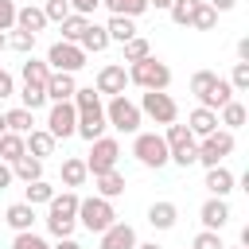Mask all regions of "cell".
Masks as SVG:
<instances>
[{
	"label": "cell",
	"mask_w": 249,
	"mask_h": 249,
	"mask_svg": "<svg viewBox=\"0 0 249 249\" xmlns=\"http://www.w3.org/2000/svg\"><path fill=\"white\" fill-rule=\"evenodd\" d=\"M128 82L132 86H140V89H156V93H167V86H171V70H167V62H160V58H140V62H132L128 66Z\"/></svg>",
	"instance_id": "2"
},
{
	"label": "cell",
	"mask_w": 249,
	"mask_h": 249,
	"mask_svg": "<svg viewBox=\"0 0 249 249\" xmlns=\"http://www.w3.org/2000/svg\"><path fill=\"white\" fill-rule=\"evenodd\" d=\"M23 191H27V198H23L27 206H39V202H51V198H54V187H51L47 179H35V183H27Z\"/></svg>",
	"instance_id": "35"
},
{
	"label": "cell",
	"mask_w": 249,
	"mask_h": 249,
	"mask_svg": "<svg viewBox=\"0 0 249 249\" xmlns=\"http://www.w3.org/2000/svg\"><path fill=\"white\" fill-rule=\"evenodd\" d=\"M8 47H12V51H23V54H27V51L35 47V35H27V31H16V35H8Z\"/></svg>",
	"instance_id": "45"
},
{
	"label": "cell",
	"mask_w": 249,
	"mask_h": 249,
	"mask_svg": "<svg viewBox=\"0 0 249 249\" xmlns=\"http://www.w3.org/2000/svg\"><path fill=\"white\" fill-rule=\"evenodd\" d=\"M230 101H233V89H230V82H226V78H214V82L198 93V105H202V109H210V113H218V109H222V105H230Z\"/></svg>",
	"instance_id": "14"
},
{
	"label": "cell",
	"mask_w": 249,
	"mask_h": 249,
	"mask_svg": "<svg viewBox=\"0 0 249 249\" xmlns=\"http://www.w3.org/2000/svg\"><path fill=\"white\" fill-rule=\"evenodd\" d=\"M230 89H233V93H245V89H249V62H233Z\"/></svg>",
	"instance_id": "40"
},
{
	"label": "cell",
	"mask_w": 249,
	"mask_h": 249,
	"mask_svg": "<svg viewBox=\"0 0 249 249\" xmlns=\"http://www.w3.org/2000/svg\"><path fill=\"white\" fill-rule=\"evenodd\" d=\"M195 8H198V0H171V8H167V12H171V23L187 27V23H191V12H195Z\"/></svg>",
	"instance_id": "37"
},
{
	"label": "cell",
	"mask_w": 249,
	"mask_h": 249,
	"mask_svg": "<svg viewBox=\"0 0 249 249\" xmlns=\"http://www.w3.org/2000/svg\"><path fill=\"white\" fill-rule=\"evenodd\" d=\"M187 132L191 136H210V132H218V113H210V109H191V117H187Z\"/></svg>",
	"instance_id": "20"
},
{
	"label": "cell",
	"mask_w": 249,
	"mask_h": 249,
	"mask_svg": "<svg viewBox=\"0 0 249 249\" xmlns=\"http://www.w3.org/2000/svg\"><path fill=\"white\" fill-rule=\"evenodd\" d=\"M4 47H8V35H4V31H0V51H4Z\"/></svg>",
	"instance_id": "55"
},
{
	"label": "cell",
	"mask_w": 249,
	"mask_h": 249,
	"mask_svg": "<svg viewBox=\"0 0 249 249\" xmlns=\"http://www.w3.org/2000/svg\"><path fill=\"white\" fill-rule=\"evenodd\" d=\"M12 179H23V183L43 179V160H35V156H19V160L12 163Z\"/></svg>",
	"instance_id": "27"
},
{
	"label": "cell",
	"mask_w": 249,
	"mask_h": 249,
	"mask_svg": "<svg viewBox=\"0 0 249 249\" xmlns=\"http://www.w3.org/2000/svg\"><path fill=\"white\" fill-rule=\"evenodd\" d=\"M86 160H62V183L66 187H82L86 183Z\"/></svg>",
	"instance_id": "34"
},
{
	"label": "cell",
	"mask_w": 249,
	"mask_h": 249,
	"mask_svg": "<svg viewBox=\"0 0 249 249\" xmlns=\"http://www.w3.org/2000/svg\"><path fill=\"white\" fill-rule=\"evenodd\" d=\"M113 16H128V19H136L140 12H148V0H101Z\"/></svg>",
	"instance_id": "33"
},
{
	"label": "cell",
	"mask_w": 249,
	"mask_h": 249,
	"mask_svg": "<svg viewBox=\"0 0 249 249\" xmlns=\"http://www.w3.org/2000/svg\"><path fill=\"white\" fill-rule=\"evenodd\" d=\"M195 152H198L195 163H202V167H218V163L233 152V132H226V128H222V132H210V136H202V144H198Z\"/></svg>",
	"instance_id": "10"
},
{
	"label": "cell",
	"mask_w": 249,
	"mask_h": 249,
	"mask_svg": "<svg viewBox=\"0 0 249 249\" xmlns=\"http://www.w3.org/2000/svg\"><path fill=\"white\" fill-rule=\"evenodd\" d=\"M4 132H8V128H4V113H0V136H4Z\"/></svg>",
	"instance_id": "56"
},
{
	"label": "cell",
	"mask_w": 249,
	"mask_h": 249,
	"mask_svg": "<svg viewBox=\"0 0 249 249\" xmlns=\"http://www.w3.org/2000/svg\"><path fill=\"white\" fill-rule=\"evenodd\" d=\"M117 160H121V144L113 136H97L93 148H89V160H86V171L89 175H105V171H117Z\"/></svg>",
	"instance_id": "7"
},
{
	"label": "cell",
	"mask_w": 249,
	"mask_h": 249,
	"mask_svg": "<svg viewBox=\"0 0 249 249\" xmlns=\"http://www.w3.org/2000/svg\"><path fill=\"white\" fill-rule=\"evenodd\" d=\"M19 74H23V86H47V78H51V66H47V62H39V58H27Z\"/></svg>",
	"instance_id": "32"
},
{
	"label": "cell",
	"mask_w": 249,
	"mask_h": 249,
	"mask_svg": "<svg viewBox=\"0 0 249 249\" xmlns=\"http://www.w3.org/2000/svg\"><path fill=\"white\" fill-rule=\"evenodd\" d=\"M93 183H97V195L101 198H117V195H124V175L121 171H105V175H93Z\"/></svg>",
	"instance_id": "28"
},
{
	"label": "cell",
	"mask_w": 249,
	"mask_h": 249,
	"mask_svg": "<svg viewBox=\"0 0 249 249\" xmlns=\"http://www.w3.org/2000/svg\"><path fill=\"white\" fill-rule=\"evenodd\" d=\"M19 156H27V144H23V136H16V132H4V136H0V163H16Z\"/></svg>",
	"instance_id": "29"
},
{
	"label": "cell",
	"mask_w": 249,
	"mask_h": 249,
	"mask_svg": "<svg viewBox=\"0 0 249 249\" xmlns=\"http://www.w3.org/2000/svg\"><path fill=\"white\" fill-rule=\"evenodd\" d=\"M105 128H109V124H105V105H89V109H78V128H74V132H78L82 140H89V144H93V140H97Z\"/></svg>",
	"instance_id": "13"
},
{
	"label": "cell",
	"mask_w": 249,
	"mask_h": 249,
	"mask_svg": "<svg viewBox=\"0 0 249 249\" xmlns=\"http://www.w3.org/2000/svg\"><path fill=\"white\" fill-rule=\"evenodd\" d=\"M58 27H62V43H78V39H82V31L89 27V16H78V12H70V16H66Z\"/></svg>",
	"instance_id": "31"
},
{
	"label": "cell",
	"mask_w": 249,
	"mask_h": 249,
	"mask_svg": "<svg viewBox=\"0 0 249 249\" xmlns=\"http://www.w3.org/2000/svg\"><path fill=\"white\" fill-rule=\"evenodd\" d=\"M214 78H218V74H214V70H198V74H195V78H191V93H195V97H198V93H202V89H206V86H210V82H214Z\"/></svg>",
	"instance_id": "46"
},
{
	"label": "cell",
	"mask_w": 249,
	"mask_h": 249,
	"mask_svg": "<svg viewBox=\"0 0 249 249\" xmlns=\"http://www.w3.org/2000/svg\"><path fill=\"white\" fill-rule=\"evenodd\" d=\"M78 222H82L89 233H105V230L117 222V210H113L109 198L93 195V198H82V202H78Z\"/></svg>",
	"instance_id": "3"
},
{
	"label": "cell",
	"mask_w": 249,
	"mask_h": 249,
	"mask_svg": "<svg viewBox=\"0 0 249 249\" xmlns=\"http://www.w3.org/2000/svg\"><path fill=\"white\" fill-rule=\"evenodd\" d=\"M43 16H47V23H62V19L70 16V4H66V0H47V4H43Z\"/></svg>",
	"instance_id": "41"
},
{
	"label": "cell",
	"mask_w": 249,
	"mask_h": 249,
	"mask_svg": "<svg viewBox=\"0 0 249 249\" xmlns=\"http://www.w3.org/2000/svg\"><path fill=\"white\" fill-rule=\"evenodd\" d=\"M47 66L51 70H58V74H74V70H82L86 66V51L78 47V43H51V51H47Z\"/></svg>",
	"instance_id": "8"
},
{
	"label": "cell",
	"mask_w": 249,
	"mask_h": 249,
	"mask_svg": "<svg viewBox=\"0 0 249 249\" xmlns=\"http://www.w3.org/2000/svg\"><path fill=\"white\" fill-rule=\"evenodd\" d=\"M152 4H156V8H171V0H148V8H152Z\"/></svg>",
	"instance_id": "53"
},
{
	"label": "cell",
	"mask_w": 249,
	"mask_h": 249,
	"mask_svg": "<svg viewBox=\"0 0 249 249\" xmlns=\"http://www.w3.org/2000/svg\"><path fill=\"white\" fill-rule=\"evenodd\" d=\"M191 249H226V245H222V237H218L214 230H202V233L191 241Z\"/></svg>",
	"instance_id": "43"
},
{
	"label": "cell",
	"mask_w": 249,
	"mask_h": 249,
	"mask_svg": "<svg viewBox=\"0 0 249 249\" xmlns=\"http://www.w3.org/2000/svg\"><path fill=\"white\" fill-rule=\"evenodd\" d=\"M148 54H152L148 39H140V35H136V39H128V43H124V62H140V58H148Z\"/></svg>",
	"instance_id": "38"
},
{
	"label": "cell",
	"mask_w": 249,
	"mask_h": 249,
	"mask_svg": "<svg viewBox=\"0 0 249 249\" xmlns=\"http://www.w3.org/2000/svg\"><path fill=\"white\" fill-rule=\"evenodd\" d=\"M132 156L144 163V167H163L171 156H167V144H163V136L160 132H136V140H132Z\"/></svg>",
	"instance_id": "5"
},
{
	"label": "cell",
	"mask_w": 249,
	"mask_h": 249,
	"mask_svg": "<svg viewBox=\"0 0 249 249\" xmlns=\"http://www.w3.org/2000/svg\"><path fill=\"white\" fill-rule=\"evenodd\" d=\"M66 4H70V12H78V16H89V12H93L101 0H66Z\"/></svg>",
	"instance_id": "48"
},
{
	"label": "cell",
	"mask_w": 249,
	"mask_h": 249,
	"mask_svg": "<svg viewBox=\"0 0 249 249\" xmlns=\"http://www.w3.org/2000/svg\"><path fill=\"white\" fill-rule=\"evenodd\" d=\"M124 86H128V70L121 66V62H109V66H101L97 70V93H109V97H121L124 93Z\"/></svg>",
	"instance_id": "12"
},
{
	"label": "cell",
	"mask_w": 249,
	"mask_h": 249,
	"mask_svg": "<svg viewBox=\"0 0 249 249\" xmlns=\"http://www.w3.org/2000/svg\"><path fill=\"white\" fill-rule=\"evenodd\" d=\"M16 27L19 31H27V35H39L43 27H47V16H43V8H16Z\"/></svg>",
	"instance_id": "21"
},
{
	"label": "cell",
	"mask_w": 249,
	"mask_h": 249,
	"mask_svg": "<svg viewBox=\"0 0 249 249\" xmlns=\"http://www.w3.org/2000/svg\"><path fill=\"white\" fill-rule=\"evenodd\" d=\"M23 144H27V156H35V160H47V156H54V136L47 132V128H31L27 136H23Z\"/></svg>",
	"instance_id": "18"
},
{
	"label": "cell",
	"mask_w": 249,
	"mask_h": 249,
	"mask_svg": "<svg viewBox=\"0 0 249 249\" xmlns=\"http://www.w3.org/2000/svg\"><path fill=\"white\" fill-rule=\"evenodd\" d=\"M47 101H70L74 97V74H58V70H51V78H47Z\"/></svg>",
	"instance_id": "17"
},
{
	"label": "cell",
	"mask_w": 249,
	"mask_h": 249,
	"mask_svg": "<svg viewBox=\"0 0 249 249\" xmlns=\"http://www.w3.org/2000/svg\"><path fill=\"white\" fill-rule=\"evenodd\" d=\"M105 35H109V43H128V39H136V23L128 19V16H109V23H105Z\"/></svg>",
	"instance_id": "22"
},
{
	"label": "cell",
	"mask_w": 249,
	"mask_h": 249,
	"mask_svg": "<svg viewBox=\"0 0 249 249\" xmlns=\"http://www.w3.org/2000/svg\"><path fill=\"white\" fill-rule=\"evenodd\" d=\"M233 183H237L233 171H226L222 163H218V167H206V183H202V187H206L214 198H226V195L233 191Z\"/></svg>",
	"instance_id": "19"
},
{
	"label": "cell",
	"mask_w": 249,
	"mask_h": 249,
	"mask_svg": "<svg viewBox=\"0 0 249 249\" xmlns=\"http://www.w3.org/2000/svg\"><path fill=\"white\" fill-rule=\"evenodd\" d=\"M237 58H241V62H249V39H241V43H237Z\"/></svg>",
	"instance_id": "51"
},
{
	"label": "cell",
	"mask_w": 249,
	"mask_h": 249,
	"mask_svg": "<svg viewBox=\"0 0 249 249\" xmlns=\"http://www.w3.org/2000/svg\"><path fill=\"white\" fill-rule=\"evenodd\" d=\"M136 249H163V245H156V241H144V245H140V241H136Z\"/></svg>",
	"instance_id": "54"
},
{
	"label": "cell",
	"mask_w": 249,
	"mask_h": 249,
	"mask_svg": "<svg viewBox=\"0 0 249 249\" xmlns=\"http://www.w3.org/2000/svg\"><path fill=\"white\" fill-rule=\"evenodd\" d=\"M31 124H35V113H31V109H23V105H19V109H12V113H4V128H8V132H16V136H27V132H31Z\"/></svg>",
	"instance_id": "26"
},
{
	"label": "cell",
	"mask_w": 249,
	"mask_h": 249,
	"mask_svg": "<svg viewBox=\"0 0 249 249\" xmlns=\"http://www.w3.org/2000/svg\"><path fill=\"white\" fill-rule=\"evenodd\" d=\"M206 4H210V8H214V12H230V8H233V4H237V0H206Z\"/></svg>",
	"instance_id": "49"
},
{
	"label": "cell",
	"mask_w": 249,
	"mask_h": 249,
	"mask_svg": "<svg viewBox=\"0 0 249 249\" xmlns=\"http://www.w3.org/2000/svg\"><path fill=\"white\" fill-rule=\"evenodd\" d=\"M218 124H226V132L241 128V124H245V105H241V101H230V105H222V121H218Z\"/></svg>",
	"instance_id": "36"
},
{
	"label": "cell",
	"mask_w": 249,
	"mask_h": 249,
	"mask_svg": "<svg viewBox=\"0 0 249 249\" xmlns=\"http://www.w3.org/2000/svg\"><path fill=\"white\" fill-rule=\"evenodd\" d=\"M8 183H12V167H4V163H0V191H4Z\"/></svg>",
	"instance_id": "52"
},
{
	"label": "cell",
	"mask_w": 249,
	"mask_h": 249,
	"mask_svg": "<svg viewBox=\"0 0 249 249\" xmlns=\"http://www.w3.org/2000/svg\"><path fill=\"white\" fill-rule=\"evenodd\" d=\"M78 202L82 198L74 191H62V195H54L47 202V230L54 237H70L74 233V226H78Z\"/></svg>",
	"instance_id": "1"
},
{
	"label": "cell",
	"mask_w": 249,
	"mask_h": 249,
	"mask_svg": "<svg viewBox=\"0 0 249 249\" xmlns=\"http://www.w3.org/2000/svg\"><path fill=\"white\" fill-rule=\"evenodd\" d=\"M12 249H51L35 230H23V233H16V241H12Z\"/></svg>",
	"instance_id": "42"
},
{
	"label": "cell",
	"mask_w": 249,
	"mask_h": 249,
	"mask_svg": "<svg viewBox=\"0 0 249 249\" xmlns=\"http://www.w3.org/2000/svg\"><path fill=\"white\" fill-rule=\"evenodd\" d=\"M19 97H23V109H31V113H35L39 105H47V89H43V86H23Z\"/></svg>",
	"instance_id": "39"
},
{
	"label": "cell",
	"mask_w": 249,
	"mask_h": 249,
	"mask_svg": "<svg viewBox=\"0 0 249 249\" xmlns=\"http://www.w3.org/2000/svg\"><path fill=\"white\" fill-rule=\"evenodd\" d=\"M105 124H113L117 132H140V109L121 93V97H109L105 105Z\"/></svg>",
	"instance_id": "6"
},
{
	"label": "cell",
	"mask_w": 249,
	"mask_h": 249,
	"mask_svg": "<svg viewBox=\"0 0 249 249\" xmlns=\"http://www.w3.org/2000/svg\"><path fill=\"white\" fill-rule=\"evenodd\" d=\"M16 27V0H0V31Z\"/></svg>",
	"instance_id": "44"
},
{
	"label": "cell",
	"mask_w": 249,
	"mask_h": 249,
	"mask_svg": "<svg viewBox=\"0 0 249 249\" xmlns=\"http://www.w3.org/2000/svg\"><path fill=\"white\" fill-rule=\"evenodd\" d=\"M163 144H167V156L179 163V167H191L195 160H198V144H195V136L187 132V124H167V132H163Z\"/></svg>",
	"instance_id": "4"
},
{
	"label": "cell",
	"mask_w": 249,
	"mask_h": 249,
	"mask_svg": "<svg viewBox=\"0 0 249 249\" xmlns=\"http://www.w3.org/2000/svg\"><path fill=\"white\" fill-rule=\"evenodd\" d=\"M198 218H202V230H222L226 222H230V206H226V198H206L202 202V210H198Z\"/></svg>",
	"instance_id": "16"
},
{
	"label": "cell",
	"mask_w": 249,
	"mask_h": 249,
	"mask_svg": "<svg viewBox=\"0 0 249 249\" xmlns=\"http://www.w3.org/2000/svg\"><path fill=\"white\" fill-rule=\"evenodd\" d=\"M51 249H82L74 237H58V245H51Z\"/></svg>",
	"instance_id": "50"
},
{
	"label": "cell",
	"mask_w": 249,
	"mask_h": 249,
	"mask_svg": "<svg viewBox=\"0 0 249 249\" xmlns=\"http://www.w3.org/2000/svg\"><path fill=\"white\" fill-rule=\"evenodd\" d=\"M74 128H78V109H74V101H54L51 113H47V132H51L54 140H62V136H74Z\"/></svg>",
	"instance_id": "11"
},
{
	"label": "cell",
	"mask_w": 249,
	"mask_h": 249,
	"mask_svg": "<svg viewBox=\"0 0 249 249\" xmlns=\"http://www.w3.org/2000/svg\"><path fill=\"white\" fill-rule=\"evenodd\" d=\"M4 222H8L16 233H23V230H31V222H35V206H27V202H12V206L4 210Z\"/></svg>",
	"instance_id": "25"
},
{
	"label": "cell",
	"mask_w": 249,
	"mask_h": 249,
	"mask_svg": "<svg viewBox=\"0 0 249 249\" xmlns=\"http://www.w3.org/2000/svg\"><path fill=\"white\" fill-rule=\"evenodd\" d=\"M12 93H16V82H12V74L0 66V101H4V97H12Z\"/></svg>",
	"instance_id": "47"
},
{
	"label": "cell",
	"mask_w": 249,
	"mask_h": 249,
	"mask_svg": "<svg viewBox=\"0 0 249 249\" xmlns=\"http://www.w3.org/2000/svg\"><path fill=\"white\" fill-rule=\"evenodd\" d=\"M136 109H140V117H152L156 124H175V117H179L171 93H156V89H144V97H140Z\"/></svg>",
	"instance_id": "9"
},
{
	"label": "cell",
	"mask_w": 249,
	"mask_h": 249,
	"mask_svg": "<svg viewBox=\"0 0 249 249\" xmlns=\"http://www.w3.org/2000/svg\"><path fill=\"white\" fill-rule=\"evenodd\" d=\"M78 47H82V51H86V54H101V51H105V47H109V35H105V27H101V23H93V19H89V27H86V31H82V39H78Z\"/></svg>",
	"instance_id": "23"
},
{
	"label": "cell",
	"mask_w": 249,
	"mask_h": 249,
	"mask_svg": "<svg viewBox=\"0 0 249 249\" xmlns=\"http://www.w3.org/2000/svg\"><path fill=\"white\" fill-rule=\"evenodd\" d=\"M187 27H195V31H214L218 27V12L206 4V0H198V8L191 12V23Z\"/></svg>",
	"instance_id": "30"
},
{
	"label": "cell",
	"mask_w": 249,
	"mask_h": 249,
	"mask_svg": "<svg viewBox=\"0 0 249 249\" xmlns=\"http://www.w3.org/2000/svg\"><path fill=\"white\" fill-rule=\"evenodd\" d=\"M101 249H136V230L128 222H113L101 233Z\"/></svg>",
	"instance_id": "15"
},
{
	"label": "cell",
	"mask_w": 249,
	"mask_h": 249,
	"mask_svg": "<svg viewBox=\"0 0 249 249\" xmlns=\"http://www.w3.org/2000/svg\"><path fill=\"white\" fill-rule=\"evenodd\" d=\"M148 222H152L156 230H171V226L179 222V206H175V202H152V206H148Z\"/></svg>",
	"instance_id": "24"
},
{
	"label": "cell",
	"mask_w": 249,
	"mask_h": 249,
	"mask_svg": "<svg viewBox=\"0 0 249 249\" xmlns=\"http://www.w3.org/2000/svg\"><path fill=\"white\" fill-rule=\"evenodd\" d=\"M226 249H245V245H226Z\"/></svg>",
	"instance_id": "57"
}]
</instances>
